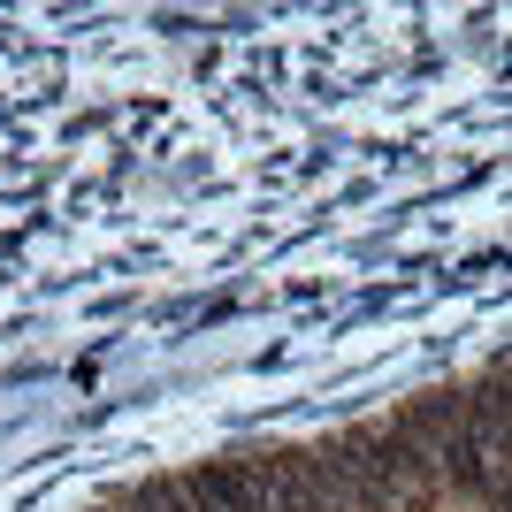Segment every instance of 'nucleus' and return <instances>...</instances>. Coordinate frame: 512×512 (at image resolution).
<instances>
[{
  "label": "nucleus",
  "instance_id": "obj_1",
  "mask_svg": "<svg viewBox=\"0 0 512 512\" xmlns=\"http://www.w3.org/2000/svg\"><path fill=\"white\" fill-rule=\"evenodd\" d=\"M329 451H337L360 512H444V497H451L444 474L421 459V444L398 421H360L344 436H329Z\"/></svg>",
  "mask_w": 512,
  "mask_h": 512
},
{
  "label": "nucleus",
  "instance_id": "obj_2",
  "mask_svg": "<svg viewBox=\"0 0 512 512\" xmlns=\"http://www.w3.org/2000/svg\"><path fill=\"white\" fill-rule=\"evenodd\" d=\"M398 428L421 444V459L444 474L451 497H482V444H474L467 383H436V390H421V398H406Z\"/></svg>",
  "mask_w": 512,
  "mask_h": 512
},
{
  "label": "nucleus",
  "instance_id": "obj_3",
  "mask_svg": "<svg viewBox=\"0 0 512 512\" xmlns=\"http://www.w3.org/2000/svg\"><path fill=\"white\" fill-rule=\"evenodd\" d=\"M253 459L268 474L276 512H360V497H352V482H344L329 444H260Z\"/></svg>",
  "mask_w": 512,
  "mask_h": 512
},
{
  "label": "nucleus",
  "instance_id": "obj_4",
  "mask_svg": "<svg viewBox=\"0 0 512 512\" xmlns=\"http://www.w3.org/2000/svg\"><path fill=\"white\" fill-rule=\"evenodd\" d=\"M199 482H207V497L222 512H276V497H268V474H260L253 451H222V459H207V467H192Z\"/></svg>",
  "mask_w": 512,
  "mask_h": 512
},
{
  "label": "nucleus",
  "instance_id": "obj_5",
  "mask_svg": "<svg viewBox=\"0 0 512 512\" xmlns=\"http://www.w3.org/2000/svg\"><path fill=\"white\" fill-rule=\"evenodd\" d=\"M123 505H130V512H222V505L207 497V482H199V474H146Z\"/></svg>",
  "mask_w": 512,
  "mask_h": 512
},
{
  "label": "nucleus",
  "instance_id": "obj_6",
  "mask_svg": "<svg viewBox=\"0 0 512 512\" xmlns=\"http://www.w3.org/2000/svg\"><path fill=\"white\" fill-rule=\"evenodd\" d=\"M92 512H130V505H123V497H115V505H92Z\"/></svg>",
  "mask_w": 512,
  "mask_h": 512
}]
</instances>
